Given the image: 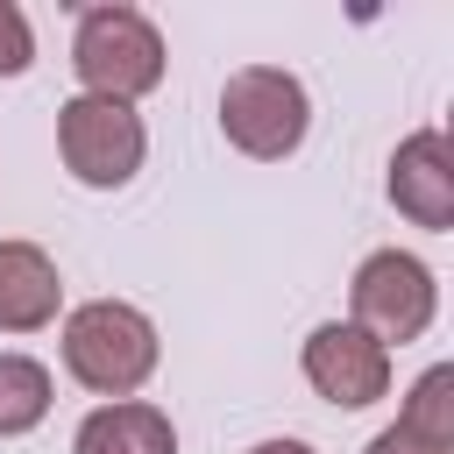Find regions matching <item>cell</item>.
<instances>
[{"label":"cell","mask_w":454,"mask_h":454,"mask_svg":"<svg viewBox=\"0 0 454 454\" xmlns=\"http://www.w3.org/2000/svg\"><path fill=\"white\" fill-rule=\"evenodd\" d=\"M64 369L92 390V397H135L156 376V326L142 305L121 298H92L64 319Z\"/></svg>","instance_id":"obj_1"},{"label":"cell","mask_w":454,"mask_h":454,"mask_svg":"<svg viewBox=\"0 0 454 454\" xmlns=\"http://www.w3.org/2000/svg\"><path fill=\"white\" fill-rule=\"evenodd\" d=\"M71 71L92 99L135 106L142 92L163 85V35L142 7H85L71 35Z\"/></svg>","instance_id":"obj_2"},{"label":"cell","mask_w":454,"mask_h":454,"mask_svg":"<svg viewBox=\"0 0 454 454\" xmlns=\"http://www.w3.org/2000/svg\"><path fill=\"white\" fill-rule=\"evenodd\" d=\"M312 128V99L284 64H241L220 85V135L255 156V163H284Z\"/></svg>","instance_id":"obj_3"},{"label":"cell","mask_w":454,"mask_h":454,"mask_svg":"<svg viewBox=\"0 0 454 454\" xmlns=\"http://www.w3.org/2000/svg\"><path fill=\"white\" fill-rule=\"evenodd\" d=\"M57 156H64V170H71L78 184H92V192H121V184L142 170V156H149L142 114L121 106V99H92V92H78V99L57 106Z\"/></svg>","instance_id":"obj_4"},{"label":"cell","mask_w":454,"mask_h":454,"mask_svg":"<svg viewBox=\"0 0 454 454\" xmlns=\"http://www.w3.org/2000/svg\"><path fill=\"white\" fill-rule=\"evenodd\" d=\"M348 305H355L348 326H362L376 348H404V340H419V333L433 326L440 284H433V270H426L419 255L376 248V255H362V270H355V284H348Z\"/></svg>","instance_id":"obj_5"},{"label":"cell","mask_w":454,"mask_h":454,"mask_svg":"<svg viewBox=\"0 0 454 454\" xmlns=\"http://www.w3.org/2000/svg\"><path fill=\"white\" fill-rule=\"evenodd\" d=\"M305 383H312L326 404L362 411V404H376V397L390 390V348H376V340H369L362 326H348V319H326V326L305 333Z\"/></svg>","instance_id":"obj_6"},{"label":"cell","mask_w":454,"mask_h":454,"mask_svg":"<svg viewBox=\"0 0 454 454\" xmlns=\"http://www.w3.org/2000/svg\"><path fill=\"white\" fill-rule=\"evenodd\" d=\"M390 206L411 227H433V234L454 227V149H447L440 128H419V135L397 142V156H390Z\"/></svg>","instance_id":"obj_7"},{"label":"cell","mask_w":454,"mask_h":454,"mask_svg":"<svg viewBox=\"0 0 454 454\" xmlns=\"http://www.w3.org/2000/svg\"><path fill=\"white\" fill-rule=\"evenodd\" d=\"M64 305V277L35 241H0V333H35Z\"/></svg>","instance_id":"obj_8"},{"label":"cell","mask_w":454,"mask_h":454,"mask_svg":"<svg viewBox=\"0 0 454 454\" xmlns=\"http://www.w3.org/2000/svg\"><path fill=\"white\" fill-rule=\"evenodd\" d=\"M71 454H177V426H170V411H156L142 397H121V404L85 411Z\"/></svg>","instance_id":"obj_9"},{"label":"cell","mask_w":454,"mask_h":454,"mask_svg":"<svg viewBox=\"0 0 454 454\" xmlns=\"http://www.w3.org/2000/svg\"><path fill=\"white\" fill-rule=\"evenodd\" d=\"M43 419H50V369L0 348V440L35 433Z\"/></svg>","instance_id":"obj_10"},{"label":"cell","mask_w":454,"mask_h":454,"mask_svg":"<svg viewBox=\"0 0 454 454\" xmlns=\"http://www.w3.org/2000/svg\"><path fill=\"white\" fill-rule=\"evenodd\" d=\"M397 426H404V433H419L426 447L454 454V369H426V376L411 383V397H404Z\"/></svg>","instance_id":"obj_11"},{"label":"cell","mask_w":454,"mask_h":454,"mask_svg":"<svg viewBox=\"0 0 454 454\" xmlns=\"http://www.w3.org/2000/svg\"><path fill=\"white\" fill-rule=\"evenodd\" d=\"M35 64V28L14 0H0V78H21Z\"/></svg>","instance_id":"obj_12"},{"label":"cell","mask_w":454,"mask_h":454,"mask_svg":"<svg viewBox=\"0 0 454 454\" xmlns=\"http://www.w3.org/2000/svg\"><path fill=\"white\" fill-rule=\"evenodd\" d=\"M362 454H440V447H426V440H419V433H404V426H383Z\"/></svg>","instance_id":"obj_13"},{"label":"cell","mask_w":454,"mask_h":454,"mask_svg":"<svg viewBox=\"0 0 454 454\" xmlns=\"http://www.w3.org/2000/svg\"><path fill=\"white\" fill-rule=\"evenodd\" d=\"M248 454H312L305 440H262V447H248Z\"/></svg>","instance_id":"obj_14"}]
</instances>
